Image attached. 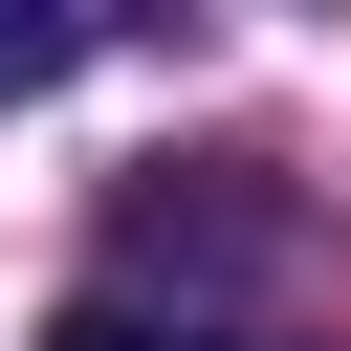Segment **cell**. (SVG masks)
I'll return each instance as SVG.
<instances>
[{"label":"cell","mask_w":351,"mask_h":351,"mask_svg":"<svg viewBox=\"0 0 351 351\" xmlns=\"http://www.w3.org/2000/svg\"><path fill=\"white\" fill-rule=\"evenodd\" d=\"M66 66H88V22H66V0H0V110H22V88H66Z\"/></svg>","instance_id":"cell-1"},{"label":"cell","mask_w":351,"mask_h":351,"mask_svg":"<svg viewBox=\"0 0 351 351\" xmlns=\"http://www.w3.org/2000/svg\"><path fill=\"white\" fill-rule=\"evenodd\" d=\"M44 351H154V329H132V307H66V329H44Z\"/></svg>","instance_id":"cell-2"}]
</instances>
